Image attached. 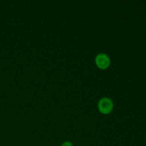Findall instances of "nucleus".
Masks as SVG:
<instances>
[{
	"label": "nucleus",
	"mask_w": 146,
	"mask_h": 146,
	"mask_svg": "<svg viewBox=\"0 0 146 146\" xmlns=\"http://www.w3.org/2000/svg\"><path fill=\"white\" fill-rule=\"evenodd\" d=\"M61 146H74V145H73V143L71 142V141H67L63 143L61 145Z\"/></svg>",
	"instance_id": "obj_3"
},
{
	"label": "nucleus",
	"mask_w": 146,
	"mask_h": 146,
	"mask_svg": "<svg viewBox=\"0 0 146 146\" xmlns=\"http://www.w3.org/2000/svg\"><path fill=\"white\" fill-rule=\"evenodd\" d=\"M96 65L101 70H106L111 65V59L108 55L105 53H100L95 58Z\"/></svg>",
	"instance_id": "obj_2"
},
{
	"label": "nucleus",
	"mask_w": 146,
	"mask_h": 146,
	"mask_svg": "<svg viewBox=\"0 0 146 146\" xmlns=\"http://www.w3.org/2000/svg\"><path fill=\"white\" fill-rule=\"evenodd\" d=\"M98 111L104 115H108L114 108L113 101L108 97H103L98 102Z\"/></svg>",
	"instance_id": "obj_1"
}]
</instances>
